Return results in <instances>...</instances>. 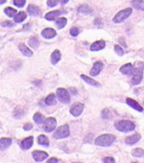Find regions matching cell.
Segmentation results:
<instances>
[{"mask_svg":"<svg viewBox=\"0 0 144 163\" xmlns=\"http://www.w3.org/2000/svg\"><path fill=\"white\" fill-rule=\"evenodd\" d=\"M103 68H104V63H103V62H101V61L95 62L93 67H92V69H91V71H90V74L92 76H97L100 72L102 71Z\"/></svg>","mask_w":144,"mask_h":163,"instance_id":"cell-9","label":"cell"},{"mask_svg":"<svg viewBox=\"0 0 144 163\" xmlns=\"http://www.w3.org/2000/svg\"><path fill=\"white\" fill-rule=\"evenodd\" d=\"M81 78H82V79L85 81V82H87L88 84H90V85H92V86H99L100 85V84L98 83L97 81L93 80L92 78L88 77V76H86V75H84V74L81 75Z\"/></svg>","mask_w":144,"mask_h":163,"instance_id":"cell-26","label":"cell"},{"mask_svg":"<svg viewBox=\"0 0 144 163\" xmlns=\"http://www.w3.org/2000/svg\"><path fill=\"white\" fill-rule=\"evenodd\" d=\"M115 127L118 130H119V132H132V130H134V129H135L134 123H132V122H130V121H126V120L116 122Z\"/></svg>","mask_w":144,"mask_h":163,"instance_id":"cell-3","label":"cell"},{"mask_svg":"<svg viewBox=\"0 0 144 163\" xmlns=\"http://www.w3.org/2000/svg\"><path fill=\"white\" fill-rule=\"evenodd\" d=\"M45 104L48 106H52L54 104H56V100H55V95L54 94H50L45 99Z\"/></svg>","mask_w":144,"mask_h":163,"instance_id":"cell-27","label":"cell"},{"mask_svg":"<svg viewBox=\"0 0 144 163\" xmlns=\"http://www.w3.org/2000/svg\"><path fill=\"white\" fill-rule=\"evenodd\" d=\"M106 47V42L105 41H98V42H95L94 43H92L91 46V51H101Z\"/></svg>","mask_w":144,"mask_h":163,"instance_id":"cell-14","label":"cell"},{"mask_svg":"<svg viewBox=\"0 0 144 163\" xmlns=\"http://www.w3.org/2000/svg\"><path fill=\"white\" fill-rule=\"evenodd\" d=\"M28 13L31 16H40V10L39 7H37L36 5H29L28 7Z\"/></svg>","mask_w":144,"mask_h":163,"instance_id":"cell-17","label":"cell"},{"mask_svg":"<svg viewBox=\"0 0 144 163\" xmlns=\"http://www.w3.org/2000/svg\"><path fill=\"white\" fill-rule=\"evenodd\" d=\"M131 154L135 157H142L144 155V150L142 148H135L132 150Z\"/></svg>","mask_w":144,"mask_h":163,"instance_id":"cell-31","label":"cell"},{"mask_svg":"<svg viewBox=\"0 0 144 163\" xmlns=\"http://www.w3.org/2000/svg\"><path fill=\"white\" fill-rule=\"evenodd\" d=\"M4 13L9 16V17H15V16L17 15V10L13 9V8H11V7H7L4 9Z\"/></svg>","mask_w":144,"mask_h":163,"instance_id":"cell-29","label":"cell"},{"mask_svg":"<svg viewBox=\"0 0 144 163\" xmlns=\"http://www.w3.org/2000/svg\"><path fill=\"white\" fill-rule=\"evenodd\" d=\"M5 2V0H1V3H4Z\"/></svg>","mask_w":144,"mask_h":163,"instance_id":"cell-45","label":"cell"},{"mask_svg":"<svg viewBox=\"0 0 144 163\" xmlns=\"http://www.w3.org/2000/svg\"><path fill=\"white\" fill-rule=\"evenodd\" d=\"M94 24H95V25H101V24H102V20L100 18H98V19H96V20L94 21Z\"/></svg>","mask_w":144,"mask_h":163,"instance_id":"cell-43","label":"cell"},{"mask_svg":"<svg viewBox=\"0 0 144 163\" xmlns=\"http://www.w3.org/2000/svg\"><path fill=\"white\" fill-rule=\"evenodd\" d=\"M57 3H58V0H48V6L50 7H54Z\"/></svg>","mask_w":144,"mask_h":163,"instance_id":"cell-38","label":"cell"},{"mask_svg":"<svg viewBox=\"0 0 144 163\" xmlns=\"http://www.w3.org/2000/svg\"><path fill=\"white\" fill-rule=\"evenodd\" d=\"M79 34V30H78V28H72V29H70V35L73 37H76L77 35Z\"/></svg>","mask_w":144,"mask_h":163,"instance_id":"cell-37","label":"cell"},{"mask_svg":"<svg viewBox=\"0 0 144 163\" xmlns=\"http://www.w3.org/2000/svg\"><path fill=\"white\" fill-rule=\"evenodd\" d=\"M83 110H84V104H82V103H76L70 109V113H71L72 116L78 117L82 114Z\"/></svg>","mask_w":144,"mask_h":163,"instance_id":"cell-8","label":"cell"},{"mask_svg":"<svg viewBox=\"0 0 144 163\" xmlns=\"http://www.w3.org/2000/svg\"><path fill=\"white\" fill-rule=\"evenodd\" d=\"M103 162L104 163H116L115 159H113V157H105Z\"/></svg>","mask_w":144,"mask_h":163,"instance_id":"cell-39","label":"cell"},{"mask_svg":"<svg viewBox=\"0 0 144 163\" xmlns=\"http://www.w3.org/2000/svg\"><path fill=\"white\" fill-rule=\"evenodd\" d=\"M126 104L130 106L131 108H133L134 110L138 111V112H143V108L142 106H141L140 104H138V103L136 101H134L133 99H131V98H126Z\"/></svg>","mask_w":144,"mask_h":163,"instance_id":"cell-12","label":"cell"},{"mask_svg":"<svg viewBox=\"0 0 144 163\" xmlns=\"http://www.w3.org/2000/svg\"><path fill=\"white\" fill-rule=\"evenodd\" d=\"M56 127V121L54 118H48L45 119V124H43V130L48 132H51L55 130Z\"/></svg>","mask_w":144,"mask_h":163,"instance_id":"cell-7","label":"cell"},{"mask_svg":"<svg viewBox=\"0 0 144 163\" xmlns=\"http://www.w3.org/2000/svg\"><path fill=\"white\" fill-rule=\"evenodd\" d=\"M32 155H33V158L36 160L37 162H40V161H43V160H45V158H48V154L47 153V152H45V151L36 150V151L33 152Z\"/></svg>","mask_w":144,"mask_h":163,"instance_id":"cell-10","label":"cell"},{"mask_svg":"<svg viewBox=\"0 0 144 163\" xmlns=\"http://www.w3.org/2000/svg\"><path fill=\"white\" fill-rule=\"evenodd\" d=\"M73 163H81V162H73Z\"/></svg>","mask_w":144,"mask_h":163,"instance_id":"cell-46","label":"cell"},{"mask_svg":"<svg viewBox=\"0 0 144 163\" xmlns=\"http://www.w3.org/2000/svg\"><path fill=\"white\" fill-rule=\"evenodd\" d=\"M116 140V137L113 135L110 134H106L102 135L100 137H98L96 140H95V144L98 146H104V147H107V146L112 145Z\"/></svg>","mask_w":144,"mask_h":163,"instance_id":"cell-2","label":"cell"},{"mask_svg":"<svg viewBox=\"0 0 144 163\" xmlns=\"http://www.w3.org/2000/svg\"><path fill=\"white\" fill-rule=\"evenodd\" d=\"M56 96H57L58 100L63 104H68L70 102V95L68 91L64 88H58L56 91Z\"/></svg>","mask_w":144,"mask_h":163,"instance_id":"cell-6","label":"cell"},{"mask_svg":"<svg viewBox=\"0 0 144 163\" xmlns=\"http://www.w3.org/2000/svg\"><path fill=\"white\" fill-rule=\"evenodd\" d=\"M66 23H67V20H66V18H59L56 20V25H57V28L58 29H62L63 27H65V25H66Z\"/></svg>","mask_w":144,"mask_h":163,"instance_id":"cell-30","label":"cell"},{"mask_svg":"<svg viewBox=\"0 0 144 163\" xmlns=\"http://www.w3.org/2000/svg\"><path fill=\"white\" fill-rule=\"evenodd\" d=\"M132 69H133V65L131 63H126V64H124L123 66L121 67L119 71L123 73V74H129V73L132 72Z\"/></svg>","mask_w":144,"mask_h":163,"instance_id":"cell-19","label":"cell"},{"mask_svg":"<svg viewBox=\"0 0 144 163\" xmlns=\"http://www.w3.org/2000/svg\"><path fill=\"white\" fill-rule=\"evenodd\" d=\"M78 12L83 13V14H91L92 10L90 9V7L87 6V5H81V6L78 7Z\"/></svg>","mask_w":144,"mask_h":163,"instance_id":"cell-28","label":"cell"},{"mask_svg":"<svg viewBox=\"0 0 144 163\" xmlns=\"http://www.w3.org/2000/svg\"><path fill=\"white\" fill-rule=\"evenodd\" d=\"M14 25H13V23L12 22H3L2 23V27H13Z\"/></svg>","mask_w":144,"mask_h":163,"instance_id":"cell-40","label":"cell"},{"mask_svg":"<svg viewBox=\"0 0 144 163\" xmlns=\"http://www.w3.org/2000/svg\"><path fill=\"white\" fill-rule=\"evenodd\" d=\"M131 5L135 8V9L144 11V1L143 0H132Z\"/></svg>","mask_w":144,"mask_h":163,"instance_id":"cell-22","label":"cell"},{"mask_svg":"<svg viewBox=\"0 0 144 163\" xmlns=\"http://www.w3.org/2000/svg\"><path fill=\"white\" fill-rule=\"evenodd\" d=\"M59 1H60V3H61V4H66L67 2L69 1V0H59Z\"/></svg>","mask_w":144,"mask_h":163,"instance_id":"cell-44","label":"cell"},{"mask_svg":"<svg viewBox=\"0 0 144 163\" xmlns=\"http://www.w3.org/2000/svg\"><path fill=\"white\" fill-rule=\"evenodd\" d=\"M14 4L17 7H23L26 4V0H14Z\"/></svg>","mask_w":144,"mask_h":163,"instance_id":"cell-36","label":"cell"},{"mask_svg":"<svg viewBox=\"0 0 144 163\" xmlns=\"http://www.w3.org/2000/svg\"><path fill=\"white\" fill-rule=\"evenodd\" d=\"M61 11L59 10H55V11H51V12L48 13L47 15H45V19L48 21H52V20H55V18H57L59 15H61Z\"/></svg>","mask_w":144,"mask_h":163,"instance_id":"cell-18","label":"cell"},{"mask_svg":"<svg viewBox=\"0 0 144 163\" xmlns=\"http://www.w3.org/2000/svg\"><path fill=\"white\" fill-rule=\"evenodd\" d=\"M11 143H12V140L11 138L2 137L0 140V148H1V150H5L6 148H8L11 145Z\"/></svg>","mask_w":144,"mask_h":163,"instance_id":"cell-16","label":"cell"},{"mask_svg":"<svg viewBox=\"0 0 144 163\" xmlns=\"http://www.w3.org/2000/svg\"><path fill=\"white\" fill-rule=\"evenodd\" d=\"M42 36L45 38V39H52V38L56 36V32L54 31L53 29L48 28V29H45L42 32Z\"/></svg>","mask_w":144,"mask_h":163,"instance_id":"cell-13","label":"cell"},{"mask_svg":"<svg viewBox=\"0 0 144 163\" xmlns=\"http://www.w3.org/2000/svg\"><path fill=\"white\" fill-rule=\"evenodd\" d=\"M29 45H30V47H32V48H38L40 45V42L37 40V38L33 37L29 40Z\"/></svg>","mask_w":144,"mask_h":163,"instance_id":"cell-32","label":"cell"},{"mask_svg":"<svg viewBox=\"0 0 144 163\" xmlns=\"http://www.w3.org/2000/svg\"><path fill=\"white\" fill-rule=\"evenodd\" d=\"M102 117H103V119H105V120H109L111 118V112H110V110H108V109H105V110H103L102 111Z\"/></svg>","mask_w":144,"mask_h":163,"instance_id":"cell-34","label":"cell"},{"mask_svg":"<svg viewBox=\"0 0 144 163\" xmlns=\"http://www.w3.org/2000/svg\"><path fill=\"white\" fill-rule=\"evenodd\" d=\"M38 142H39L40 145H43V146L50 145V140H48V137H45V135H40V137H38Z\"/></svg>","mask_w":144,"mask_h":163,"instance_id":"cell-23","label":"cell"},{"mask_svg":"<svg viewBox=\"0 0 144 163\" xmlns=\"http://www.w3.org/2000/svg\"><path fill=\"white\" fill-rule=\"evenodd\" d=\"M23 115H24V112H23V110H22L21 108H17L15 110L14 118H16V119H21L22 117H23Z\"/></svg>","mask_w":144,"mask_h":163,"instance_id":"cell-33","label":"cell"},{"mask_svg":"<svg viewBox=\"0 0 144 163\" xmlns=\"http://www.w3.org/2000/svg\"><path fill=\"white\" fill-rule=\"evenodd\" d=\"M143 68H144V63L143 62H136L132 69V84L133 85H137L141 82L143 78Z\"/></svg>","mask_w":144,"mask_h":163,"instance_id":"cell-1","label":"cell"},{"mask_svg":"<svg viewBox=\"0 0 144 163\" xmlns=\"http://www.w3.org/2000/svg\"><path fill=\"white\" fill-rule=\"evenodd\" d=\"M33 129V125L32 124H26L25 126H24V130H30Z\"/></svg>","mask_w":144,"mask_h":163,"instance_id":"cell-42","label":"cell"},{"mask_svg":"<svg viewBox=\"0 0 144 163\" xmlns=\"http://www.w3.org/2000/svg\"><path fill=\"white\" fill-rule=\"evenodd\" d=\"M57 162H58V159L57 158H55V157H51L50 159L48 160L47 163H57Z\"/></svg>","mask_w":144,"mask_h":163,"instance_id":"cell-41","label":"cell"},{"mask_svg":"<svg viewBox=\"0 0 144 163\" xmlns=\"http://www.w3.org/2000/svg\"><path fill=\"white\" fill-rule=\"evenodd\" d=\"M115 51H116V53L118 54L119 56H123V54H124L123 50V48H121V47H119V46H118V45L115 46Z\"/></svg>","mask_w":144,"mask_h":163,"instance_id":"cell-35","label":"cell"},{"mask_svg":"<svg viewBox=\"0 0 144 163\" xmlns=\"http://www.w3.org/2000/svg\"><path fill=\"white\" fill-rule=\"evenodd\" d=\"M133 163H136V162H133Z\"/></svg>","mask_w":144,"mask_h":163,"instance_id":"cell-47","label":"cell"},{"mask_svg":"<svg viewBox=\"0 0 144 163\" xmlns=\"http://www.w3.org/2000/svg\"><path fill=\"white\" fill-rule=\"evenodd\" d=\"M33 142H34V137H27L24 140L21 141L20 146H21L22 149H24V150H27V149H30L33 146Z\"/></svg>","mask_w":144,"mask_h":163,"instance_id":"cell-11","label":"cell"},{"mask_svg":"<svg viewBox=\"0 0 144 163\" xmlns=\"http://www.w3.org/2000/svg\"><path fill=\"white\" fill-rule=\"evenodd\" d=\"M19 50L21 51V53L24 54L25 56H33V51L26 47L25 45H23V43H20L19 45Z\"/></svg>","mask_w":144,"mask_h":163,"instance_id":"cell-21","label":"cell"},{"mask_svg":"<svg viewBox=\"0 0 144 163\" xmlns=\"http://www.w3.org/2000/svg\"><path fill=\"white\" fill-rule=\"evenodd\" d=\"M34 121L36 122V124H38V125H42V124L45 123V117L42 115V114L36 113L34 115Z\"/></svg>","mask_w":144,"mask_h":163,"instance_id":"cell-25","label":"cell"},{"mask_svg":"<svg viewBox=\"0 0 144 163\" xmlns=\"http://www.w3.org/2000/svg\"><path fill=\"white\" fill-rule=\"evenodd\" d=\"M60 58H61V54L59 53V51H54L52 53H51V56H50V61H51V63L52 64H56L57 62L60 61Z\"/></svg>","mask_w":144,"mask_h":163,"instance_id":"cell-20","label":"cell"},{"mask_svg":"<svg viewBox=\"0 0 144 163\" xmlns=\"http://www.w3.org/2000/svg\"><path fill=\"white\" fill-rule=\"evenodd\" d=\"M26 18H27L26 12H23V11H22V12L17 13V15L14 17V21H15V23H21V22H23Z\"/></svg>","mask_w":144,"mask_h":163,"instance_id":"cell-24","label":"cell"},{"mask_svg":"<svg viewBox=\"0 0 144 163\" xmlns=\"http://www.w3.org/2000/svg\"><path fill=\"white\" fill-rule=\"evenodd\" d=\"M70 132H69V127L68 125H64V126L59 127L56 132H54L53 137L56 138V140H61V138H65L67 137H69Z\"/></svg>","mask_w":144,"mask_h":163,"instance_id":"cell-4","label":"cell"},{"mask_svg":"<svg viewBox=\"0 0 144 163\" xmlns=\"http://www.w3.org/2000/svg\"><path fill=\"white\" fill-rule=\"evenodd\" d=\"M132 13V9L131 8H126V9H123L115 16L113 18V22L115 23H121V22L124 21L126 19H127L130 16V14Z\"/></svg>","mask_w":144,"mask_h":163,"instance_id":"cell-5","label":"cell"},{"mask_svg":"<svg viewBox=\"0 0 144 163\" xmlns=\"http://www.w3.org/2000/svg\"><path fill=\"white\" fill-rule=\"evenodd\" d=\"M141 138V135L139 134H134L132 135H129V137H127L126 138V143L127 144H134V143H136L138 140H139Z\"/></svg>","mask_w":144,"mask_h":163,"instance_id":"cell-15","label":"cell"}]
</instances>
